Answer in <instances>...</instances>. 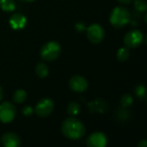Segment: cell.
<instances>
[{
	"instance_id": "1",
	"label": "cell",
	"mask_w": 147,
	"mask_h": 147,
	"mask_svg": "<svg viewBox=\"0 0 147 147\" xmlns=\"http://www.w3.org/2000/svg\"><path fill=\"white\" fill-rule=\"evenodd\" d=\"M61 132L66 138L76 140L85 135L86 129L82 121L71 116L65 119L61 123Z\"/></svg>"
},
{
	"instance_id": "2",
	"label": "cell",
	"mask_w": 147,
	"mask_h": 147,
	"mask_svg": "<svg viewBox=\"0 0 147 147\" xmlns=\"http://www.w3.org/2000/svg\"><path fill=\"white\" fill-rule=\"evenodd\" d=\"M131 12L128 9L121 6L115 7L110 16V23L111 24L117 28L120 29L125 27L131 22Z\"/></svg>"
},
{
	"instance_id": "3",
	"label": "cell",
	"mask_w": 147,
	"mask_h": 147,
	"mask_svg": "<svg viewBox=\"0 0 147 147\" xmlns=\"http://www.w3.org/2000/svg\"><path fill=\"white\" fill-rule=\"evenodd\" d=\"M61 53V47L56 42H48L41 49V56L45 61L55 60Z\"/></svg>"
},
{
	"instance_id": "4",
	"label": "cell",
	"mask_w": 147,
	"mask_h": 147,
	"mask_svg": "<svg viewBox=\"0 0 147 147\" xmlns=\"http://www.w3.org/2000/svg\"><path fill=\"white\" fill-rule=\"evenodd\" d=\"M16 116L15 106L8 101L0 104V121L3 123L11 122Z\"/></svg>"
},
{
	"instance_id": "5",
	"label": "cell",
	"mask_w": 147,
	"mask_h": 147,
	"mask_svg": "<svg viewBox=\"0 0 147 147\" xmlns=\"http://www.w3.org/2000/svg\"><path fill=\"white\" fill-rule=\"evenodd\" d=\"M144 40V36L141 31L138 30H132L127 32L124 37V43L128 49H133L138 47Z\"/></svg>"
},
{
	"instance_id": "6",
	"label": "cell",
	"mask_w": 147,
	"mask_h": 147,
	"mask_svg": "<svg viewBox=\"0 0 147 147\" xmlns=\"http://www.w3.org/2000/svg\"><path fill=\"white\" fill-rule=\"evenodd\" d=\"M54 110V102L49 98L42 99L36 106V113L42 118L48 117Z\"/></svg>"
},
{
	"instance_id": "7",
	"label": "cell",
	"mask_w": 147,
	"mask_h": 147,
	"mask_svg": "<svg viewBox=\"0 0 147 147\" xmlns=\"http://www.w3.org/2000/svg\"><path fill=\"white\" fill-rule=\"evenodd\" d=\"M86 143L88 147H106L107 137L104 132L95 131L88 137Z\"/></svg>"
},
{
	"instance_id": "8",
	"label": "cell",
	"mask_w": 147,
	"mask_h": 147,
	"mask_svg": "<svg viewBox=\"0 0 147 147\" xmlns=\"http://www.w3.org/2000/svg\"><path fill=\"white\" fill-rule=\"evenodd\" d=\"M87 36L93 43H100L104 38V30L99 24H93L87 29Z\"/></svg>"
},
{
	"instance_id": "9",
	"label": "cell",
	"mask_w": 147,
	"mask_h": 147,
	"mask_svg": "<svg viewBox=\"0 0 147 147\" xmlns=\"http://www.w3.org/2000/svg\"><path fill=\"white\" fill-rule=\"evenodd\" d=\"M69 87L74 92L82 93L88 88V82L84 77L80 76H76L70 79Z\"/></svg>"
},
{
	"instance_id": "10",
	"label": "cell",
	"mask_w": 147,
	"mask_h": 147,
	"mask_svg": "<svg viewBox=\"0 0 147 147\" xmlns=\"http://www.w3.org/2000/svg\"><path fill=\"white\" fill-rule=\"evenodd\" d=\"M1 143L5 147H19L21 138L15 132H5L1 137Z\"/></svg>"
},
{
	"instance_id": "11",
	"label": "cell",
	"mask_w": 147,
	"mask_h": 147,
	"mask_svg": "<svg viewBox=\"0 0 147 147\" xmlns=\"http://www.w3.org/2000/svg\"><path fill=\"white\" fill-rule=\"evenodd\" d=\"M10 24L14 30L24 29L26 24V18L20 13H16L10 18Z\"/></svg>"
},
{
	"instance_id": "12",
	"label": "cell",
	"mask_w": 147,
	"mask_h": 147,
	"mask_svg": "<svg viewBox=\"0 0 147 147\" xmlns=\"http://www.w3.org/2000/svg\"><path fill=\"white\" fill-rule=\"evenodd\" d=\"M88 107H89L90 112H92V113H95V112L105 113L108 108V105L104 100L96 99L88 104Z\"/></svg>"
},
{
	"instance_id": "13",
	"label": "cell",
	"mask_w": 147,
	"mask_h": 147,
	"mask_svg": "<svg viewBox=\"0 0 147 147\" xmlns=\"http://www.w3.org/2000/svg\"><path fill=\"white\" fill-rule=\"evenodd\" d=\"M36 73L40 78H45L49 75V68L46 64L39 62L36 67Z\"/></svg>"
},
{
	"instance_id": "14",
	"label": "cell",
	"mask_w": 147,
	"mask_h": 147,
	"mask_svg": "<svg viewBox=\"0 0 147 147\" xmlns=\"http://www.w3.org/2000/svg\"><path fill=\"white\" fill-rule=\"evenodd\" d=\"M0 7L5 11H13L16 5L13 0H0Z\"/></svg>"
},
{
	"instance_id": "15",
	"label": "cell",
	"mask_w": 147,
	"mask_h": 147,
	"mask_svg": "<svg viewBox=\"0 0 147 147\" xmlns=\"http://www.w3.org/2000/svg\"><path fill=\"white\" fill-rule=\"evenodd\" d=\"M80 111H81V107L77 102L73 101V102H70L68 104V106H67V113L72 117H75L77 114H79Z\"/></svg>"
},
{
	"instance_id": "16",
	"label": "cell",
	"mask_w": 147,
	"mask_h": 147,
	"mask_svg": "<svg viewBox=\"0 0 147 147\" xmlns=\"http://www.w3.org/2000/svg\"><path fill=\"white\" fill-rule=\"evenodd\" d=\"M27 99V94L24 90L23 89H18L15 92L14 95H13V100L16 103H23L25 101V100Z\"/></svg>"
},
{
	"instance_id": "17",
	"label": "cell",
	"mask_w": 147,
	"mask_h": 147,
	"mask_svg": "<svg viewBox=\"0 0 147 147\" xmlns=\"http://www.w3.org/2000/svg\"><path fill=\"white\" fill-rule=\"evenodd\" d=\"M134 10L138 13H143L147 11V3L144 0H135L133 3Z\"/></svg>"
},
{
	"instance_id": "18",
	"label": "cell",
	"mask_w": 147,
	"mask_h": 147,
	"mask_svg": "<svg viewBox=\"0 0 147 147\" xmlns=\"http://www.w3.org/2000/svg\"><path fill=\"white\" fill-rule=\"evenodd\" d=\"M129 56H130V50L127 47L120 48L117 52V58L120 61H126L129 58Z\"/></svg>"
},
{
	"instance_id": "19",
	"label": "cell",
	"mask_w": 147,
	"mask_h": 147,
	"mask_svg": "<svg viewBox=\"0 0 147 147\" xmlns=\"http://www.w3.org/2000/svg\"><path fill=\"white\" fill-rule=\"evenodd\" d=\"M135 94L139 100H144L147 96V89L144 85H138L135 88Z\"/></svg>"
},
{
	"instance_id": "20",
	"label": "cell",
	"mask_w": 147,
	"mask_h": 147,
	"mask_svg": "<svg viewBox=\"0 0 147 147\" xmlns=\"http://www.w3.org/2000/svg\"><path fill=\"white\" fill-rule=\"evenodd\" d=\"M132 103H133V98L131 95H130L128 94H124L120 99V104H121L122 107L127 108V107H131Z\"/></svg>"
},
{
	"instance_id": "21",
	"label": "cell",
	"mask_w": 147,
	"mask_h": 147,
	"mask_svg": "<svg viewBox=\"0 0 147 147\" xmlns=\"http://www.w3.org/2000/svg\"><path fill=\"white\" fill-rule=\"evenodd\" d=\"M117 115H118L119 119H126L129 117V113L126 110V108L122 107V108H120V109L118 110Z\"/></svg>"
},
{
	"instance_id": "22",
	"label": "cell",
	"mask_w": 147,
	"mask_h": 147,
	"mask_svg": "<svg viewBox=\"0 0 147 147\" xmlns=\"http://www.w3.org/2000/svg\"><path fill=\"white\" fill-rule=\"evenodd\" d=\"M33 112H34V110H33V108H32L30 106H26V107H24V109H23V113H24V115L26 116V117L32 115Z\"/></svg>"
},
{
	"instance_id": "23",
	"label": "cell",
	"mask_w": 147,
	"mask_h": 147,
	"mask_svg": "<svg viewBox=\"0 0 147 147\" xmlns=\"http://www.w3.org/2000/svg\"><path fill=\"white\" fill-rule=\"evenodd\" d=\"M138 147H147V139H141L138 144Z\"/></svg>"
},
{
	"instance_id": "24",
	"label": "cell",
	"mask_w": 147,
	"mask_h": 147,
	"mask_svg": "<svg viewBox=\"0 0 147 147\" xmlns=\"http://www.w3.org/2000/svg\"><path fill=\"white\" fill-rule=\"evenodd\" d=\"M76 28L78 31H83L85 30V25L82 23H79L76 25Z\"/></svg>"
},
{
	"instance_id": "25",
	"label": "cell",
	"mask_w": 147,
	"mask_h": 147,
	"mask_svg": "<svg viewBox=\"0 0 147 147\" xmlns=\"http://www.w3.org/2000/svg\"><path fill=\"white\" fill-rule=\"evenodd\" d=\"M117 1L119 3L122 4V5H128V4H130L132 1V0H117Z\"/></svg>"
},
{
	"instance_id": "26",
	"label": "cell",
	"mask_w": 147,
	"mask_h": 147,
	"mask_svg": "<svg viewBox=\"0 0 147 147\" xmlns=\"http://www.w3.org/2000/svg\"><path fill=\"white\" fill-rule=\"evenodd\" d=\"M2 98H3V89L1 87H0V100H1Z\"/></svg>"
},
{
	"instance_id": "27",
	"label": "cell",
	"mask_w": 147,
	"mask_h": 147,
	"mask_svg": "<svg viewBox=\"0 0 147 147\" xmlns=\"http://www.w3.org/2000/svg\"><path fill=\"white\" fill-rule=\"evenodd\" d=\"M21 1H24V2H33L35 0H21Z\"/></svg>"
},
{
	"instance_id": "28",
	"label": "cell",
	"mask_w": 147,
	"mask_h": 147,
	"mask_svg": "<svg viewBox=\"0 0 147 147\" xmlns=\"http://www.w3.org/2000/svg\"><path fill=\"white\" fill-rule=\"evenodd\" d=\"M145 22L147 23V14L145 15Z\"/></svg>"
},
{
	"instance_id": "29",
	"label": "cell",
	"mask_w": 147,
	"mask_h": 147,
	"mask_svg": "<svg viewBox=\"0 0 147 147\" xmlns=\"http://www.w3.org/2000/svg\"><path fill=\"white\" fill-rule=\"evenodd\" d=\"M146 42H147V36H146Z\"/></svg>"
}]
</instances>
